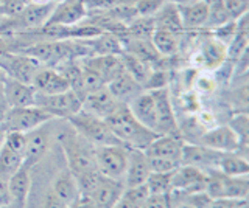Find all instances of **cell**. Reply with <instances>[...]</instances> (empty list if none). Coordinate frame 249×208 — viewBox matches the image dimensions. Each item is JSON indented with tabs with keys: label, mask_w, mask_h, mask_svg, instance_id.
Returning <instances> with one entry per match:
<instances>
[{
	"label": "cell",
	"mask_w": 249,
	"mask_h": 208,
	"mask_svg": "<svg viewBox=\"0 0 249 208\" xmlns=\"http://www.w3.org/2000/svg\"><path fill=\"white\" fill-rule=\"evenodd\" d=\"M105 121L117 140L126 148L145 151L148 144L158 137L153 130L140 125L128 109V106L123 103L107 118H105Z\"/></svg>",
	"instance_id": "obj_1"
},
{
	"label": "cell",
	"mask_w": 249,
	"mask_h": 208,
	"mask_svg": "<svg viewBox=\"0 0 249 208\" xmlns=\"http://www.w3.org/2000/svg\"><path fill=\"white\" fill-rule=\"evenodd\" d=\"M75 132L84 138L86 142L95 146H111V144H122L115 138V135L111 132V129L106 125L103 118H98L95 115H92L86 111H80L75 115H72L67 120ZM123 146V144H122Z\"/></svg>",
	"instance_id": "obj_2"
},
{
	"label": "cell",
	"mask_w": 249,
	"mask_h": 208,
	"mask_svg": "<svg viewBox=\"0 0 249 208\" xmlns=\"http://www.w3.org/2000/svg\"><path fill=\"white\" fill-rule=\"evenodd\" d=\"M54 120L53 115H50L42 107L36 104L25 106V107H8L6 115L2 121V128L5 132H22L27 134L39 126L45 125Z\"/></svg>",
	"instance_id": "obj_3"
},
{
	"label": "cell",
	"mask_w": 249,
	"mask_h": 208,
	"mask_svg": "<svg viewBox=\"0 0 249 208\" xmlns=\"http://www.w3.org/2000/svg\"><path fill=\"white\" fill-rule=\"evenodd\" d=\"M204 191L212 200H218V199L246 200L249 191L248 176L229 177L221 174L220 171H209Z\"/></svg>",
	"instance_id": "obj_4"
},
{
	"label": "cell",
	"mask_w": 249,
	"mask_h": 208,
	"mask_svg": "<svg viewBox=\"0 0 249 208\" xmlns=\"http://www.w3.org/2000/svg\"><path fill=\"white\" fill-rule=\"evenodd\" d=\"M95 166L97 171L114 180H122L124 176L128 161V148L122 144H111V146H95Z\"/></svg>",
	"instance_id": "obj_5"
},
{
	"label": "cell",
	"mask_w": 249,
	"mask_h": 208,
	"mask_svg": "<svg viewBox=\"0 0 249 208\" xmlns=\"http://www.w3.org/2000/svg\"><path fill=\"white\" fill-rule=\"evenodd\" d=\"M25 135L22 132H5L0 148V179L8 180L23 165Z\"/></svg>",
	"instance_id": "obj_6"
},
{
	"label": "cell",
	"mask_w": 249,
	"mask_h": 208,
	"mask_svg": "<svg viewBox=\"0 0 249 208\" xmlns=\"http://www.w3.org/2000/svg\"><path fill=\"white\" fill-rule=\"evenodd\" d=\"M35 104L42 107L54 118H66L69 120L72 115L81 111L83 106V98L73 92L72 89L62 94H54V95H44L36 92V99Z\"/></svg>",
	"instance_id": "obj_7"
},
{
	"label": "cell",
	"mask_w": 249,
	"mask_h": 208,
	"mask_svg": "<svg viewBox=\"0 0 249 208\" xmlns=\"http://www.w3.org/2000/svg\"><path fill=\"white\" fill-rule=\"evenodd\" d=\"M153 94L154 103H156V113H158V135H173V137H182L181 128L178 126V121L175 117V107L173 101L170 98V92L167 87L162 89H153L150 90Z\"/></svg>",
	"instance_id": "obj_8"
},
{
	"label": "cell",
	"mask_w": 249,
	"mask_h": 208,
	"mask_svg": "<svg viewBox=\"0 0 249 208\" xmlns=\"http://www.w3.org/2000/svg\"><path fill=\"white\" fill-rule=\"evenodd\" d=\"M207 173L192 165H179L171 174V192L192 194L206 190Z\"/></svg>",
	"instance_id": "obj_9"
},
{
	"label": "cell",
	"mask_w": 249,
	"mask_h": 208,
	"mask_svg": "<svg viewBox=\"0 0 249 208\" xmlns=\"http://www.w3.org/2000/svg\"><path fill=\"white\" fill-rule=\"evenodd\" d=\"M89 16L86 0H61L56 2L45 27H72Z\"/></svg>",
	"instance_id": "obj_10"
},
{
	"label": "cell",
	"mask_w": 249,
	"mask_h": 208,
	"mask_svg": "<svg viewBox=\"0 0 249 208\" xmlns=\"http://www.w3.org/2000/svg\"><path fill=\"white\" fill-rule=\"evenodd\" d=\"M64 151L69 161V171L75 177L81 176L90 171H97L95 166V157H93V151H89L84 144L76 142L75 137H64Z\"/></svg>",
	"instance_id": "obj_11"
},
{
	"label": "cell",
	"mask_w": 249,
	"mask_h": 208,
	"mask_svg": "<svg viewBox=\"0 0 249 208\" xmlns=\"http://www.w3.org/2000/svg\"><path fill=\"white\" fill-rule=\"evenodd\" d=\"M0 67L8 73V76L13 80H18L22 82L31 84L36 72L42 65L36 59L25 55V53H8L5 59L2 61Z\"/></svg>",
	"instance_id": "obj_12"
},
{
	"label": "cell",
	"mask_w": 249,
	"mask_h": 208,
	"mask_svg": "<svg viewBox=\"0 0 249 208\" xmlns=\"http://www.w3.org/2000/svg\"><path fill=\"white\" fill-rule=\"evenodd\" d=\"M199 144L218 152H237L241 142L231 126H215L201 135Z\"/></svg>",
	"instance_id": "obj_13"
},
{
	"label": "cell",
	"mask_w": 249,
	"mask_h": 208,
	"mask_svg": "<svg viewBox=\"0 0 249 208\" xmlns=\"http://www.w3.org/2000/svg\"><path fill=\"white\" fill-rule=\"evenodd\" d=\"M151 169L148 163V157L143 151L128 148V161L126 169L123 176V185L124 188H134L142 187L146 183V179L150 177Z\"/></svg>",
	"instance_id": "obj_14"
},
{
	"label": "cell",
	"mask_w": 249,
	"mask_h": 208,
	"mask_svg": "<svg viewBox=\"0 0 249 208\" xmlns=\"http://www.w3.org/2000/svg\"><path fill=\"white\" fill-rule=\"evenodd\" d=\"M224 152H218L213 149H209L202 144H192V143H184L182 148V157L181 161L184 165H192L201 168L202 171H216L220 159Z\"/></svg>",
	"instance_id": "obj_15"
},
{
	"label": "cell",
	"mask_w": 249,
	"mask_h": 208,
	"mask_svg": "<svg viewBox=\"0 0 249 208\" xmlns=\"http://www.w3.org/2000/svg\"><path fill=\"white\" fill-rule=\"evenodd\" d=\"M31 86L36 89V92L44 95H54L70 90V84L66 76L58 68L45 65H42L36 72L33 81H31Z\"/></svg>",
	"instance_id": "obj_16"
},
{
	"label": "cell",
	"mask_w": 249,
	"mask_h": 208,
	"mask_svg": "<svg viewBox=\"0 0 249 208\" xmlns=\"http://www.w3.org/2000/svg\"><path fill=\"white\" fill-rule=\"evenodd\" d=\"M49 123H45V125L30 130L27 134H23L25 135V156H23V165L33 168L37 161L45 156L47 149H49V143H50V132H49V128H47Z\"/></svg>",
	"instance_id": "obj_17"
},
{
	"label": "cell",
	"mask_w": 249,
	"mask_h": 208,
	"mask_svg": "<svg viewBox=\"0 0 249 208\" xmlns=\"http://www.w3.org/2000/svg\"><path fill=\"white\" fill-rule=\"evenodd\" d=\"M126 106L140 125H143L145 128L153 130L154 134H158L156 132V129H158V113H156V103L150 90H143L142 94L132 98Z\"/></svg>",
	"instance_id": "obj_18"
},
{
	"label": "cell",
	"mask_w": 249,
	"mask_h": 208,
	"mask_svg": "<svg viewBox=\"0 0 249 208\" xmlns=\"http://www.w3.org/2000/svg\"><path fill=\"white\" fill-rule=\"evenodd\" d=\"M124 190V185L122 180H114L109 177L101 176L97 183V187L92 190L88 196L93 208H112L114 204L119 200L122 192Z\"/></svg>",
	"instance_id": "obj_19"
},
{
	"label": "cell",
	"mask_w": 249,
	"mask_h": 208,
	"mask_svg": "<svg viewBox=\"0 0 249 208\" xmlns=\"http://www.w3.org/2000/svg\"><path fill=\"white\" fill-rule=\"evenodd\" d=\"M122 103H119L117 99L109 94L107 87H101L95 92H90L83 98V106L81 109L89 112L92 115H95L98 118H107L117 107Z\"/></svg>",
	"instance_id": "obj_20"
},
{
	"label": "cell",
	"mask_w": 249,
	"mask_h": 208,
	"mask_svg": "<svg viewBox=\"0 0 249 208\" xmlns=\"http://www.w3.org/2000/svg\"><path fill=\"white\" fill-rule=\"evenodd\" d=\"M3 98L8 107L33 106L36 99V89L31 84L8 76V80L3 82Z\"/></svg>",
	"instance_id": "obj_21"
},
{
	"label": "cell",
	"mask_w": 249,
	"mask_h": 208,
	"mask_svg": "<svg viewBox=\"0 0 249 208\" xmlns=\"http://www.w3.org/2000/svg\"><path fill=\"white\" fill-rule=\"evenodd\" d=\"M184 143L185 142L182 140V137L158 135L148 144V148L143 152L146 157H160V159H171L181 161Z\"/></svg>",
	"instance_id": "obj_22"
},
{
	"label": "cell",
	"mask_w": 249,
	"mask_h": 208,
	"mask_svg": "<svg viewBox=\"0 0 249 208\" xmlns=\"http://www.w3.org/2000/svg\"><path fill=\"white\" fill-rule=\"evenodd\" d=\"M106 87L109 90V94H111L117 101L123 104H128L132 98L137 96L139 94H142L145 90L142 84L137 82L126 70L120 72L114 80L109 81L106 84Z\"/></svg>",
	"instance_id": "obj_23"
},
{
	"label": "cell",
	"mask_w": 249,
	"mask_h": 208,
	"mask_svg": "<svg viewBox=\"0 0 249 208\" xmlns=\"http://www.w3.org/2000/svg\"><path fill=\"white\" fill-rule=\"evenodd\" d=\"M179 17L184 30H195L206 25L209 16V0H190L178 5Z\"/></svg>",
	"instance_id": "obj_24"
},
{
	"label": "cell",
	"mask_w": 249,
	"mask_h": 208,
	"mask_svg": "<svg viewBox=\"0 0 249 208\" xmlns=\"http://www.w3.org/2000/svg\"><path fill=\"white\" fill-rule=\"evenodd\" d=\"M31 168L27 165H22L10 179H8V190L11 196L13 208H25L27 199L31 190Z\"/></svg>",
	"instance_id": "obj_25"
},
{
	"label": "cell",
	"mask_w": 249,
	"mask_h": 208,
	"mask_svg": "<svg viewBox=\"0 0 249 208\" xmlns=\"http://www.w3.org/2000/svg\"><path fill=\"white\" fill-rule=\"evenodd\" d=\"M81 63L95 70L105 84H107L111 80H114L120 72H123V63L120 55H98V56H84Z\"/></svg>",
	"instance_id": "obj_26"
},
{
	"label": "cell",
	"mask_w": 249,
	"mask_h": 208,
	"mask_svg": "<svg viewBox=\"0 0 249 208\" xmlns=\"http://www.w3.org/2000/svg\"><path fill=\"white\" fill-rule=\"evenodd\" d=\"M52 191L67 207H72L73 204L78 202V199L81 197L80 188H78V183H76V179H75V176L70 171L59 173L56 176V179L53 180V185H52Z\"/></svg>",
	"instance_id": "obj_27"
},
{
	"label": "cell",
	"mask_w": 249,
	"mask_h": 208,
	"mask_svg": "<svg viewBox=\"0 0 249 208\" xmlns=\"http://www.w3.org/2000/svg\"><path fill=\"white\" fill-rule=\"evenodd\" d=\"M84 45L89 51H92V56L98 55H120L123 53V42L112 33H100L90 39H84Z\"/></svg>",
	"instance_id": "obj_28"
},
{
	"label": "cell",
	"mask_w": 249,
	"mask_h": 208,
	"mask_svg": "<svg viewBox=\"0 0 249 208\" xmlns=\"http://www.w3.org/2000/svg\"><path fill=\"white\" fill-rule=\"evenodd\" d=\"M150 39L151 44L154 45L156 51L160 56H171L178 51L179 47L178 33H173L170 30H163V28H154Z\"/></svg>",
	"instance_id": "obj_29"
},
{
	"label": "cell",
	"mask_w": 249,
	"mask_h": 208,
	"mask_svg": "<svg viewBox=\"0 0 249 208\" xmlns=\"http://www.w3.org/2000/svg\"><path fill=\"white\" fill-rule=\"evenodd\" d=\"M216 171L229 177H241L249 174V165L248 160L240 157L237 152H224L220 159Z\"/></svg>",
	"instance_id": "obj_30"
},
{
	"label": "cell",
	"mask_w": 249,
	"mask_h": 208,
	"mask_svg": "<svg viewBox=\"0 0 249 208\" xmlns=\"http://www.w3.org/2000/svg\"><path fill=\"white\" fill-rule=\"evenodd\" d=\"M120 58H122L124 70H126L137 82L145 86L148 76H150V73H151V64H148V63H145V61L132 56V55H129V53H124V51L120 53Z\"/></svg>",
	"instance_id": "obj_31"
},
{
	"label": "cell",
	"mask_w": 249,
	"mask_h": 208,
	"mask_svg": "<svg viewBox=\"0 0 249 208\" xmlns=\"http://www.w3.org/2000/svg\"><path fill=\"white\" fill-rule=\"evenodd\" d=\"M148 196H150V192H148L145 185L134 188H124L112 208H143Z\"/></svg>",
	"instance_id": "obj_32"
},
{
	"label": "cell",
	"mask_w": 249,
	"mask_h": 208,
	"mask_svg": "<svg viewBox=\"0 0 249 208\" xmlns=\"http://www.w3.org/2000/svg\"><path fill=\"white\" fill-rule=\"evenodd\" d=\"M171 174L173 173H151L145 187L150 194H171Z\"/></svg>",
	"instance_id": "obj_33"
},
{
	"label": "cell",
	"mask_w": 249,
	"mask_h": 208,
	"mask_svg": "<svg viewBox=\"0 0 249 208\" xmlns=\"http://www.w3.org/2000/svg\"><path fill=\"white\" fill-rule=\"evenodd\" d=\"M231 17L228 11H226L224 5H223V0H210L209 2V16H207V22L204 27L209 28H218L224 24H229Z\"/></svg>",
	"instance_id": "obj_34"
},
{
	"label": "cell",
	"mask_w": 249,
	"mask_h": 208,
	"mask_svg": "<svg viewBox=\"0 0 249 208\" xmlns=\"http://www.w3.org/2000/svg\"><path fill=\"white\" fill-rule=\"evenodd\" d=\"M163 5V0H136L134 8L139 17H154Z\"/></svg>",
	"instance_id": "obj_35"
},
{
	"label": "cell",
	"mask_w": 249,
	"mask_h": 208,
	"mask_svg": "<svg viewBox=\"0 0 249 208\" xmlns=\"http://www.w3.org/2000/svg\"><path fill=\"white\" fill-rule=\"evenodd\" d=\"M148 163H150L151 173H173L181 165V161L160 157H148Z\"/></svg>",
	"instance_id": "obj_36"
},
{
	"label": "cell",
	"mask_w": 249,
	"mask_h": 208,
	"mask_svg": "<svg viewBox=\"0 0 249 208\" xmlns=\"http://www.w3.org/2000/svg\"><path fill=\"white\" fill-rule=\"evenodd\" d=\"M223 5L228 11L231 20H237L243 14H248L249 0H223Z\"/></svg>",
	"instance_id": "obj_37"
},
{
	"label": "cell",
	"mask_w": 249,
	"mask_h": 208,
	"mask_svg": "<svg viewBox=\"0 0 249 208\" xmlns=\"http://www.w3.org/2000/svg\"><path fill=\"white\" fill-rule=\"evenodd\" d=\"M31 0H0V5L10 17H16L25 10Z\"/></svg>",
	"instance_id": "obj_38"
},
{
	"label": "cell",
	"mask_w": 249,
	"mask_h": 208,
	"mask_svg": "<svg viewBox=\"0 0 249 208\" xmlns=\"http://www.w3.org/2000/svg\"><path fill=\"white\" fill-rule=\"evenodd\" d=\"M229 126L233 129V132L238 135L240 142L245 143L246 138H248V117H246V115L245 113L243 115H238V117L233 120Z\"/></svg>",
	"instance_id": "obj_39"
},
{
	"label": "cell",
	"mask_w": 249,
	"mask_h": 208,
	"mask_svg": "<svg viewBox=\"0 0 249 208\" xmlns=\"http://www.w3.org/2000/svg\"><path fill=\"white\" fill-rule=\"evenodd\" d=\"M143 208H171L170 194H150L145 200Z\"/></svg>",
	"instance_id": "obj_40"
},
{
	"label": "cell",
	"mask_w": 249,
	"mask_h": 208,
	"mask_svg": "<svg viewBox=\"0 0 249 208\" xmlns=\"http://www.w3.org/2000/svg\"><path fill=\"white\" fill-rule=\"evenodd\" d=\"M215 78L213 76H198L196 80V89L201 94H212L215 90Z\"/></svg>",
	"instance_id": "obj_41"
},
{
	"label": "cell",
	"mask_w": 249,
	"mask_h": 208,
	"mask_svg": "<svg viewBox=\"0 0 249 208\" xmlns=\"http://www.w3.org/2000/svg\"><path fill=\"white\" fill-rule=\"evenodd\" d=\"M42 208H69V207L50 190L49 192H47V196L42 202Z\"/></svg>",
	"instance_id": "obj_42"
},
{
	"label": "cell",
	"mask_w": 249,
	"mask_h": 208,
	"mask_svg": "<svg viewBox=\"0 0 249 208\" xmlns=\"http://www.w3.org/2000/svg\"><path fill=\"white\" fill-rule=\"evenodd\" d=\"M11 205V196L10 190H8V180L0 179V208Z\"/></svg>",
	"instance_id": "obj_43"
},
{
	"label": "cell",
	"mask_w": 249,
	"mask_h": 208,
	"mask_svg": "<svg viewBox=\"0 0 249 208\" xmlns=\"http://www.w3.org/2000/svg\"><path fill=\"white\" fill-rule=\"evenodd\" d=\"M10 53V50L6 48V44H5V41L0 37V64H2V61L5 59V56Z\"/></svg>",
	"instance_id": "obj_44"
},
{
	"label": "cell",
	"mask_w": 249,
	"mask_h": 208,
	"mask_svg": "<svg viewBox=\"0 0 249 208\" xmlns=\"http://www.w3.org/2000/svg\"><path fill=\"white\" fill-rule=\"evenodd\" d=\"M8 80V73L3 70V68L2 67H0V84H3L5 81Z\"/></svg>",
	"instance_id": "obj_45"
},
{
	"label": "cell",
	"mask_w": 249,
	"mask_h": 208,
	"mask_svg": "<svg viewBox=\"0 0 249 208\" xmlns=\"http://www.w3.org/2000/svg\"><path fill=\"white\" fill-rule=\"evenodd\" d=\"M176 208H195L193 205H190V204H187V202H181V204H179Z\"/></svg>",
	"instance_id": "obj_46"
},
{
	"label": "cell",
	"mask_w": 249,
	"mask_h": 208,
	"mask_svg": "<svg viewBox=\"0 0 249 208\" xmlns=\"http://www.w3.org/2000/svg\"><path fill=\"white\" fill-rule=\"evenodd\" d=\"M3 138H5V130L0 128V148H2V143H3Z\"/></svg>",
	"instance_id": "obj_47"
},
{
	"label": "cell",
	"mask_w": 249,
	"mask_h": 208,
	"mask_svg": "<svg viewBox=\"0 0 249 208\" xmlns=\"http://www.w3.org/2000/svg\"><path fill=\"white\" fill-rule=\"evenodd\" d=\"M2 208H10V205H8V207H2Z\"/></svg>",
	"instance_id": "obj_48"
}]
</instances>
